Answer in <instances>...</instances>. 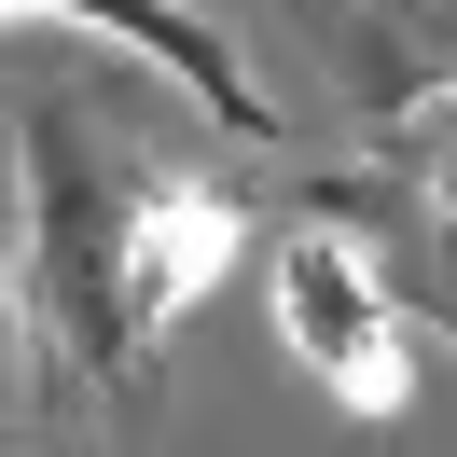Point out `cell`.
Returning <instances> with one entry per match:
<instances>
[{
  "label": "cell",
  "instance_id": "1",
  "mask_svg": "<svg viewBox=\"0 0 457 457\" xmlns=\"http://www.w3.org/2000/svg\"><path fill=\"white\" fill-rule=\"evenodd\" d=\"M125 70L42 56V84H14V195H29V319L56 333L42 388H97V416L139 444L167 416V346L139 319V250H153V208H167L180 153H167V125H139L153 97Z\"/></svg>",
  "mask_w": 457,
  "mask_h": 457
},
{
  "label": "cell",
  "instance_id": "2",
  "mask_svg": "<svg viewBox=\"0 0 457 457\" xmlns=\"http://www.w3.org/2000/svg\"><path fill=\"white\" fill-rule=\"evenodd\" d=\"M278 333H291V361H305L361 429L416 416V346H402L416 319H402L388 263H374L361 236L333 222V208H305V222L278 236Z\"/></svg>",
  "mask_w": 457,
  "mask_h": 457
},
{
  "label": "cell",
  "instance_id": "3",
  "mask_svg": "<svg viewBox=\"0 0 457 457\" xmlns=\"http://www.w3.org/2000/svg\"><path fill=\"white\" fill-rule=\"evenodd\" d=\"M278 29L319 56L333 112H361V139L457 97V0H278Z\"/></svg>",
  "mask_w": 457,
  "mask_h": 457
},
{
  "label": "cell",
  "instance_id": "4",
  "mask_svg": "<svg viewBox=\"0 0 457 457\" xmlns=\"http://www.w3.org/2000/svg\"><path fill=\"white\" fill-rule=\"evenodd\" d=\"M29 29H84V42H112V56H139L153 84L195 97V125H222V139H278L291 125V112H263L250 56L208 29L195 0H29Z\"/></svg>",
  "mask_w": 457,
  "mask_h": 457
},
{
  "label": "cell",
  "instance_id": "5",
  "mask_svg": "<svg viewBox=\"0 0 457 457\" xmlns=\"http://www.w3.org/2000/svg\"><path fill=\"white\" fill-rule=\"evenodd\" d=\"M305 208H333V222L361 236L374 263H388V291H402V319L457 346V208H444V195H416V180H402L388 153H361V167H333V180H305Z\"/></svg>",
  "mask_w": 457,
  "mask_h": 457
},
{
  "label": "cell",
  "instance_id": "6",
  "mask_svg": "<svg viewBox=\"0 0 457 457\" xmlns=\"http://www.w3.org/2000/svg\"><path fill=\"white\" fill-rule=\"evenodd\" d=\"M250 236H263V208L236 195V180H195L180 167L167 180V208H153V250H139V319H153V346L180 333V319L208 305V291L250 263Z\"/></svg>",
  "mask_w": 457,
  "mask_h": 457
},
{
  "label": "cell",
  "instance_id": "7",
  "mask_svg": "<svg viewBox=\"0 0 457 457\" xmlns=\"http://www.w3.org/2000/svg\"><path fill=\"white\" fill-rule=\"evenodd\" d=\"M14 333H29V278L0 263V416H14V388H29V346H14Z\"/></svg>",
  "mask_w": 457,
  "mask_h": 457
},
{
  "label": "cell",
  "instance_id": "8",
  "mask_svg": "<svg viewBox=\"0 0 457 457\" xmlns=\"http://www.w3.org/2000/svg\"><path fill=\"white\" fill-rule=\"evenodd\" d=\"M0 457H14V416H0Z\"/></svg>",
  "mask_w": 457,
  "mask_h": 457
}]
</instances>
